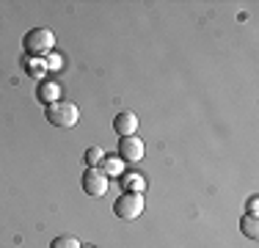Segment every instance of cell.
I'll return each mask as SVG.
<instances>
[{
    "mask_svg": "<svg viewBox=\"0 0 259 248\" xmlns=\"http://www.w3.org/2000/svg\"><path fill=\"white\" fill-rule=\"evenodd\" d=\"M121 188H124V193H144L146 179L141 174H121Z\"/></svg>",
    "mask_w": 259,
    "mask_h": 248,
    "instance_id": "8",
    "label": "cell"
},
{
    "mask_svg": "<svg viewBox=\"0 0 259 248\" xmlns=\"http://www.w3.org/2000/svg\"><path fill=\"white\" fill-rule=\"evenodd\" d=\"M80 248H94V245H80Z\"/></svg>",
    "mask_w": 259,
    "mask_h": 248,
    "instance_id": "16",
    "label": "cell"
},
{
    "mask_svg": "<svg viewBox=\"0 0 259 248\" xmlns=\"http://www.w3.org/2000/svg\"><path fill=\"white\" fill-rule=\"evenodd\" d=\"M113 213L121 221H135L144 213V193H121L113 204Z\"/></svg>",
    "mask_w": 259,
    "mask_h": 248,
    "instance_id": "3",
    "label": "cell"
},
{
    "mask_svg": "<svg viewBox=\"0 0 259 248\" xmlns=\"http://www.w3.org/2000/svg\"><path fill=\"white\" fill-rule=\"evenodd\" d=\"M256 210H259V198L251 196V198H248V215H256Z\"/></svg>",
    "mask_w": 259,
    "mask_h": 248,
    "instance_id": "15",
    "label": "cell"
},
{
    "mask_svg": "<svg viewBox=\"0 0 259 248\" xmlns=\"http://www.w3.org/2000/svg\"><path fill=\"white\" fill-rule=\"evenodd\" d=\"M55 47V36L50 28H30L25 36H22V50H25L28 58L33 61H45L47 55L53 53Z\"/></svg>",
    "mask_w": 259,
    "mask_h": 248,
    "instance_id": "1",
    "label": "cell"
},
{
    "mask_svg": "<svg viewBox=\"0 0 259 248\" xmlns=\"http://www.w3.org/2000/svg\"><path fill=\"white\" fill-rule=\"evenodd\" d=\"M113 130L121 135V138H127V135H135V130H138V116L124 110V113H119L113 119Z\"/></svg>",
    "mask_w": 259,
    "mask_h": 248,
    "instance_id": "6",
    "label": "cell"
},
{
    "mask_svg": "<svg viewBox=\"0 0 259 248\" xmlns=\"http://www.w3.org/2000/svg\"><path fill=\"white\" fill-rule=\"evenodd\" d=\"M30 61V72L28 74H33V77H41V74L47 72V64L45 61H33V58H28Z\"/></svg>",
    "mask_w": 259,
    "mask_h": 248,
    "instance_id": "12",
    "label": "cell"
},
{
    "mask_svg": "<svg viewBox=\"0 0 259 248\" xmlns=\"http://www.w3.org/2000/svg\"><path fill=\"white\" fill-rule=\"evenodd\" d=\"M240 229H243L245 237L256 240V237H259V221H256V215H248V213H245L243 218H240Z\"/></svg>",
    "mask_w": 259,
    "mask_h": 248,
    "instance_id": "9",
    "label": "cell"
},
{
    "mask_svg": "<svg viewBox=\"0 0 259 248\" xmlns=\"http://www.w3.org/2000/svg\"><path fill=\"white\" fill-rule=\"evenodd\" d=\"M45 64H47V69H61V55L50 53V55L45 58Z\"/></svg>",
    "mask_w": 259,
    "mask_h": 248,
    "instance_id": "14",
    "label": "cell"
},
{
    "mask_svg": "<svg viewBox=\"0 0 259 248\" xmlns=\"http://www.w3.org/2000/svg\"><path fill=\"white\" fill-rule=\"evenodd\" d=\"M102 157H105V154H102V149L100 146H89V149H85V169H100V163H102Z\"/></svg>",
    "mask_w": 259,
    "mask_h": 248,
    "instance_id": "10",
    "label": "cell"
},
{
    "mask_svg": "<svg viewBox=\"0 0 259 248\" xmlns=\"http://www.w3.org/2000/svg\"><path fill=\"white\" fill-rule=\"evenodd\" d=\"M45 116L53 127H75L80 119V110H77V105L66 102V99H58V102L45 108Z\"/></svg>",
    "mask_w": 259,
    "mask_h": 248,
    "instance_id": "2",
    "label": "cell"
},
{
    "mask_svg": "<svg viewBox=\"0 0 259 248\" xmlns=\"http://www.w3.org/2000/svg\"><path fill=\"white\" fill-rule=\"evenodd\" d=\"M144 141L135 138V135H127V138H119V160L121 163H138V160H144Z\"/></svg>",
    "mask_w": 259,
    "mask_h": 248,
    "instance_id": "5",
    "label": "cell"
},
{
    "mask_svg": "<svg viewBox=\"0 0 259 248\" xmlns=\"http://www.w3.org/2000/svg\"><path fill=\"white\" fill-rule=\"evenodd\" d=\"M50 248H80V240L72 237V234H61L50 243Z\"/></svg>",
    "mask_w": 259,
    "mask_h": 248,
    "instance_id": "11",
    "label": "cell"
},
{
    "mask_svg": "<svg viewBox=\"0 0 259 248\" xmlns=\"http://www.w3.org/2000/svg\"><path fill=\"white\" fill-rule=\"evenodd\" d=\"M102 160H105V169H102L105 174H119L121 171V166H119L121 160H113V157H102Z\"/></svg>",
    "mask_w": 259,
    "mask_h": 248,
    "instance_id": "13",
    "label": "cell"
},
{
    "mask_svg": "<svg viewBox=\"0 0 259 248\" xmlns=\"http://www.w3.org/2000/svg\"><path fill=\"white\" fill-rule=\"evenodd\" d=\"M36 99H39L45 108H47V105H53V102H58V99H61V86L55 83V80H45V83L36 89Z\"/></svg>",
    "mask_w": 259,
    "mask_h": 248,
    "instance_id": "7",
    "label": "cell"
},
{
    "mask_svg": "<svg viewBox=\"0 0 259 248\" xmlns=\"http://www.w3.org/2000/svg\"><path fill=\"white\" fill-rule=\"evenodd\" d=\"M108 185H110V179H108V174H105L102 169H85L83 174V190L89 196H94V198H100L108 193Z\"/></svg>",
    "mask_w": 259,
    "mask_h": 248,
    "instance_id": "4",
    "label": "cell"
}]
</instances>
